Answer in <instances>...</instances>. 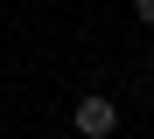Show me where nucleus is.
Segmentation results:
<instances>
[{"label":"nucleus","mask_w":154,"mask_h":139,"mask_svg":"<svg viewBox=\"0 0 154 139\" xmlns=\"http://www.w3.org/2000/svg\"><path fill=\"white\" fill-rule=\"evenodd\" d=\"M147 83H154V63H147Z\"/></svg>","instance_id":"3"},{"label":"nucleus","mask_w":154,"mask_h":139,"mask_svg":"<svg viewBox=\"0 0 154 139\" xmlns=\"http://www.w3.org/2000/svg\"><path fill=\"white\" fill-rule=\"evenodd\" d=\"M133 14H140V21H147V28H154V0H140V7H133Z\"/></svg>","instance_id":"2"},{"label":"nucleus","mask_w":154,"mask_h":139,"mask_svg":"<svg viewBox=\"0 0 154 139\" xmlns=\"http://www.w3.org/2000/svg\"><path fill=\"white\" fill-rule=\"evenodd\" d=\"M112 132H119V104L112 97H98V91L77 97V139H112Z\"/></svg>","instance_id":"1"}]
</instances>
